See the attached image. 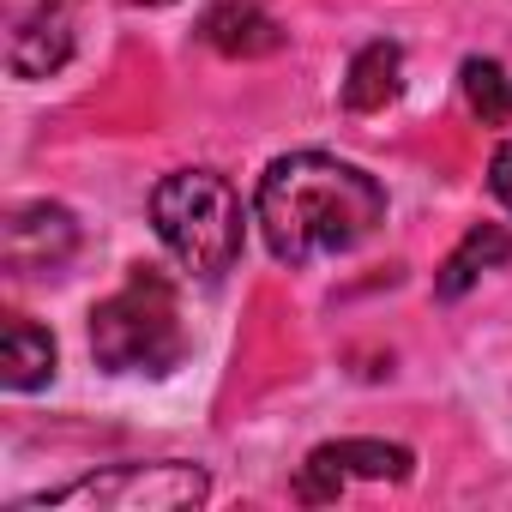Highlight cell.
Wrapping results in <instances>:
<instances>
[{"mask_svg": "<svg viewBox=\"0 0 512 512\" xmlns=\"http://www.w3.org/2000/svg\"><path fill=\"white\" fill-rule=\"evenodd\" d=\"M199 43L229 61H266L284 49V25L266 7H253V0H217L199 19Z\"/></svg>", "mask_w": 512, "mask_h": 512, "instance_id": "cell-8", "label": "cell"}, {"mask_svg": "<svg viewBox=\"0 0 512 512\" xmlns=\"http://www.w3.org/2000/svg\"><path fill=\"white\" fill-rule=\"evenodd\" d=\"M512 260V235L500 229V223H476V229H464V241L446 253V266H440V278H434V296L440 302H458L482 272H494V266H506Z\"/></svg>", "mask_w": 512, "mask_h": 512, "instance_id": "cell-10", "label": "cell"}, {"mask_svg": "<svg viewBox=\"0 0 512 512\" xmlns=\"http://www.w3.org/2000/svg\"><path fill=\"white\" fill-rule=\"evenodd\" d=\"M49 380H55V338L37 320H7V338H0V386L37 392Z\"/></svg>", "mask_w": 512, "mask_h": 512, "instance_id": "cell-11", "label": "cell"}, {"mask_svg": "<svg viewBox=\"0 0 512 512\" xmlns=\"http://www.w3.org/2000/svg\"><path fill=\"white\" fill-rule=\"evenodd\" d=\"M0 253H7L13 278H55L79 253V217L67 205H49V199L19 205L7 217V229H0Z\"/></svg>", "mask_w": 512, "mask_h": 512, "instance_id": "cell-6", "label": "cell"}, {"mask_svg": "<svg viewBox=\"0 0 512 512\" xmlns=\"http://www.w3.org/2000/svg\"><path fill=\"white\" fill-rule=\"evenodd\" d=\"M151 229L169 247V260L205 284H217L241 260V199L217 169H175L151 187Z\"/></svg>", "mask_w": 512, "mask_h": 512, "instance_id": "cell-2", "label": "cell"}, {"mask_svg": "<svg viewBox=\"0 0 512 512\" xmlns=\"http://www.w3.org/2000/svg\"><path fill=\"white\" fill-rule=\"evenodd\" d=\"M121 7H133V13L145 7V13H151V7H175V0H121Z\"/></svg>", "mask_w": 512, "mask_h": 512, "instance_id": "cell-14", "label": "cell"}, {"mask_svg": "<svg viewBox=\"0 0 512 512\" xmlns=\"http://www.w3.org/2000/svg\"><path fill=\"white\" fill-rule=\"evenodd\" d=\"M488 187H494V199L512 211V139L494 151V163H488Z\"/></svg>", "mask_w": 512, "mask_h": 512, "instance_id": "cell-13", "label": "cell"}, {"mask_svg": "<svg viewBox=\"0 0 512 512\" xmlns=\"http://www.w3.org/2000/svg\"><path fill=\"white\" fill-rule=\"evenodd\" d=\"M253 217L266 229L272 260L284 266L344 260L386 223V187L332 151H290L260 175Z\"/></svg>", "mask_w": 512, "mask_h": 512, "instance_id": "cell-1", "label": "cell"}, {"mask_svg": "<svg viewBox=\"0 0 512 512\" xmlns=\"http://www.w3.org/2000/svg\"><path fill=\"white\" fill-rule=\"evenodd\" d=\"M404 85V49L398 43H362L344 73V109L350 115H380Z\"/></svg>", "mask_w": 512, "mask_h": 512, "instance_id": "cell-9", "label": "cell"}, {"mask_svg": "<svg viewBox=\"0 0 512 512\" xmlns=\"http://www.w3.org/2000/svg\"><path fill=\"white\" fill-rule=\"evenodd\" d=\"M91 356L109 374H169L187 356L175 284L157 266H133V278L91 308Z\"/></svg>", "mask_w": 512, "mask_h": 512, "instance_id": "cell-3", "label": "cell"}, {"mask_svg": "<svg viewBox=\"0 0 512 512\" xmlns=\"http://www.w3.org/2000/svg\"><path fill=\"white\" fill-rule=\"evenodd\" d=\"M410 470H416V452L398 440H326L296 470V500L326 506L344 494V482H404Z\"/></svg>", "mask_w": 512, "mask_h": 512, "instance_id": "cell-5", "label": "cell"}, {"mask_svg": "<svg viewBox=\"0 0 512 512\" xmlns=\"http://www.w3.org/2000/svg\"><path fill=\"white\" fill-rule=\"evenodd\" d=\"M73 55L67 0H7V67L13 79H49Z\"/></svg>", "mask_w": 512, "mask_h": 512, "instance_id": "cell-7", "label": "cell"}, {"mask_svg": "<svg viewBox=\"0 0 512 512\" xmlns=\"http://www.w3.org/2000/svg\"><path fill=\"white\" fill-rule=\"evenodd\" d=\"M458 91H464V109L482 121V127H512V79L500 61L488 55H470L458 67Z\"/></svg>", "mask_w": 512, "mask_h": 512, "instance_id": "cell-12", "label": "cell"}, {"mask_svg": "<svg viewBox=\"0 0 512 512\" xmlns=\"http://www.w3.org/2000/svg\"><path fill=\"white\" fill-rule=\"evenodd\" d=\"M211 500V476L187 458H151V464H109L79 482L43 488L19 500V512H187Z\"/></svg>", "mask_w": 512, "mask_h": 512, "instance_id": "cell-4", "label": "cell"}]
</instances>
